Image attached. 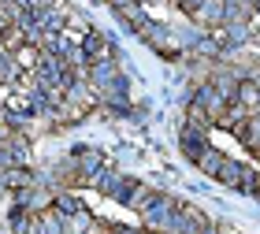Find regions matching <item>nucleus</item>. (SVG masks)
<instances>
[{"mask_svg": "<svg viewBox=\"0 0 260 234\" xmlns=\"http://www.w3.org/2000/svg\"><path fill=\"white\" fill-rule=\"evenodd\" d=\"M223 8H227V0H205V8L197 11V22H205V26H219V22H223Z\"/></svg>", "mask_w": 260, "mask_h": 234, "instance_id": "obj_1", "label": "nucleus"}, {"mask_svg": "<svg viewBox=\"0 0 260 234\" xmlns=\"http://www.w3.org/2000/svg\"><path fill=\"white\" fill-rule=\"evenodd\" d=\"M86 49H89V56H97V60H104V56H108V45H104L97 34H93V38L86 41Z\"/></svg>", "mask_w": 260, "mask_h": 234, "instance_id": "obj_4", "label": "nucleus"}, {"mask_svg": "<svg viewBox=\"0 0 260 234\" xmlns=\"http://www.w3.org/2000/svg\"><path fill=\"white\" fill-rule=\"evenodd\" d=\"M38 49H34V45H22V49H15V67L19 71H34V67H38Z\"/></svg>", "mask_w": 260, "mask_h": 234, "instance_id": "obj_2", "label": "nucleus"}, {"mask_svg": "<svg viewBox=\"0 0 260 234\" xmlns=\"http://www.w3.org/2000/svg\"><path fill=\"white\" fill-rule=\"evenodd\" d=\"M86 234H108V230H104V227H89Z\"/></svg>", "mask_w": 260, "mask_h": 234, "instance_id": "obj_5", "label": "nucleus"}, {"mask_svg": "<svg viewBox=\"0 0 260 234\" xmlns=\"http://www.w3.org/2000/svg\"><path fill=\"white\" fill-rule=\"evenodd\" d=\"M38 223H41V234H63V227H60V216H56L52 208H45V212L38 216Z\"/></svg>", "mask_w": 260, "mask_h": 234, "instance_id": "obj_3", "label": "nucleus"}]
</instances>
